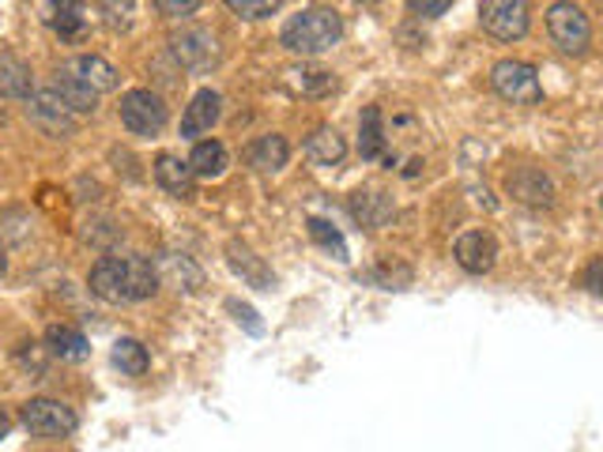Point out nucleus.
I'll use <instances>...</instances> for the list:
<instances>
[{
	"mask_svg": "<svg viewBox=\"0 0 603 452\" xmlns=\"http://www.w3.org/2000/svg\"><path fill=\"white\" fill-rule=\"evenodd\" d=\"M158 272L147 257H102L91 268V290L102 301H144L155 295Z\"/></svg>",
	"mask_w": 603,
	"mask_h": 452,
	"instance_id": "f257e3e1",
	"label": "nucleus"
},
{
	"mask_svg": "<svg viewBox=\"0 0 603 452\" xmlns=\"http://www.w3.org/2000/svg\"><path fill=\"white\" fill-rule=\"evenodd\" d=\"M339 35H344V23L332 8H309V12H298L295 20H287L283 46L291 53H324L339 42Z\"/></svg>",
	"mask_w": 603,
	"mask_h": 452,
	"instance_id": "f03ea898",
	"label": "nucleus"
},
{
	"mask_svg": "<svg viewBox=\"0 0 603 452\" xmlns=\"http://www.w3.org/2000/svg\"><path fill=\"white\" fill-rule=\"evenodd\" d=\"M490 83L513 106H536L543 99V87H539L536 68L525 65V61H498L495 73H490Z\"/></svg>",
	"mask_w": 603,
	"mask_h": 452,
	"instance_id": "7ed1b4c3",
	"label": "nucleus"
},
{
	"mask_svg": "<svg viewBox=\"0 0 603 452\" xmlns=\"http://www.w3.org/2000/svg\"><path fill=\"white\" fill-rule=\"evenodd\" d=\"M479 23L487 35L502 38V42H517L528 35V0H483L479 4Z\"/></svg>",
	"mask_w": 603,
	"mask_h": 452,
	"instance_id": "20e7f679",
	"label": "nucleus"
},
{
	"mask_svg": "<svg viewBox=\"0 0 603 452\" xmlns=\"http://www.w3.org/2000/svg\"><path fill=\"white\" fill-rule=\"evenodd\" d=\"M547 30H551V38H554L559 50H566V53L589 50L592 27H589V20H585L581 8L569 4V0H559V4L547 12Z\"/></svg>",
	"mask_w": 603,
	"mask_h": 452,
	"instance_id": "39448f33",
	"label": "nucleus"
},
{
	"mask_svg": "<svg viewBox=\"0 0 603 452\" xmlns=\"http://www.w3.org/2000/svg\"><path fill=\"white\" fill-rule=\"evenodd\" d=\"M27 117L38 125V129L46 132V137H73L76 132V114L65 106V99H61L57 91H38L27 99Z\"/></svg>",
	"mask_w": 603,
	"mask_h": 452,
	"instance_id": "423d86ee",
	"label": "nucleus"
},
{
	"mask_svg": "<svg viewBox=\"0 0 603 452\" xmlns=\"http://www.w3.org/2000/svg\"><path fill=\"white\" fill-rule=\"evenodd\" d=\"M23 426L35 438H68L76 430V415L61 400H30L23 408Z\"/></svg>",
	"mask_w": 603,
	"mask_h": 452,
	"instance_id": "0eeeda50",
	"label": "nucleus"
},
{
	"mask_svg": "<svg viewBox=\"0 0 603 452\" xmlns=\"http://www.w3.org/2000/svg\"><path fill=\"white\" fill-rule=\"evenodd\" d=\"M121 121H125V129L137 132V137H155L166 125L163 99L151 91H129L121 99Z\"/></svg>",
	"mask_w": 603,
	"mask_h": 452,
	"instance_id": "6e6552de",
	"label": "nucleus"
},
{
	"mask_svg": "<svg viewBox=\"0 0 603 452\" xmlns=\"http://www.w3.org/2000/svg\"><path fill=\"white\" fill-rule=\"evenodd\" d=\"M505 193H510L513 201L528 204V208H551L554 204L551 178H547L543 170H536V166H521V170H513L510 178H505Z\"/></svg>",
	"mask_w": 603,
	"mask_h": 452,
	"instance_id": "1a4fd4ad",
	"label": "nucleus"
},
{
	"mask_svg": "<svg viewBox=\"0 0 603 452\" xmlns=\"http://www.w3.org/2000/svg\"><path fill=\"white\" fill-rule=\"evenodd\" d=\"M452 257H457V264L464 268V272L483 275L495 268L498 245H495V237L483 234V230H467V234L457 242V249H452Z\"/></svg>",
	"mask_w": 603,
	"mask_h": 452,
	"instance_id": "9d476101",
	"label": "nucleus"
},
{
	"mask_svg": "<svg viewBox=\"0 0 603 452\" xmlns=\"http://www.w3.org/2000/svg\"><path fill=\"white\" fill-rule=\"evenodd\" d=\"M174 57L181 61L185 68H193V73H201V68L216 65V38L208 35V30H181L178 38H174Z\"/></svg>",
	"mask_w": 603,
	"mask_h": 452,
	"instance_id": "9b49d317",
	"label": "nucleus"
},
{
	"mask_svg": "<svg viewBox=\"0 0 603 452\" xmlns=\"http://www.w3.org/2000/svg\"><path fill=\"white\" fill-rule=\"evenodd\" d=\"M359 151L362 158H370V163H388L393 166V151H388V140H385V129H381V109L370 106L362 109V121H359Z\"/></svg>",
	"mask_w": 603,
	"mask_h": 452,
	"instance_id": "f8f14e48",
	"label": "nucleus"
},
{
	"mask_svg": "<svg viewBox=\"0 0 603 452\" xmlns=\"http://www.w3.org/2000/svg\"><path fill=\"white\" fill-rule=\"evenodd\" d=\"M155 178H158V185L166 189V193H174V196H181V201H189L193 196V166L189 163H181L178 155H158L155 158Z\"/></svg>",
	"mask_w": 603,
	"mask_h": 452,
	"instance_id": "ddd939ff",
	"label": "nucleus"
},
{
	"mask_svg": "<svg viewBox=\"0 0 603 452\" xmlns=\"http://www.w3.org/2000/svg\"><path fill=\"white\" fill-rule=\"evenodd\" d=\"M216 121H219V94L201 91L189 102L185 117H181V137H201V132H208Z\"/></svg>",
	"mask_w": 603,
	"mask_h": 452,
	"instance_id": "4468645a",
	"label": "nucleus"
},
{
	"mask_svg": "<svg viewBox=\"0 0 603 452\" xmlns=\"http://www.w3.org/2000/svg\"><path fill=\"white\" fill-rule=\"evenodd\" d=\"M57 94L65 99V106L73 109V114H91L94 102H99V91H94L91 83H84V79L73 73V65H65L57 73Z\"/></svg>",
	"mask_w": 603,
	"mask_h": 452,
	"instance_id": "2eb2a0df",
	"label": "nucleus"
},
{
	"mask_svg": "<svg viewBox=\"0 0 603 452\" xmlns=\"http://www.w3.org/2000/svg\"><path fill=\"white\" fill-rule=\"evenodd\" d=\"M0 94L30 99V68L15 53H0Z\"/></svg>",
	"mask_w": 603,
	"mask_h": 452,
	"instance_id": "dca6fc26",
	"label": "nucleus"
},
{
	"mask_svg": "<svg viewBox=\"0 0 603 452\" xmlns=\"http://www.w3.org/2000/svg\"><path fill=\"white\" fill-rule=\"evenodd\" d=\"M46 347H50V354H57V359H65V362L87 359V339H84V332L68 328V324H53V328L46 332Z\"/></svg>",
	"mask_w": 603,
	"mask_h": 452,
	"instance_id": "f3484780",
	"label": "nucleus"
},
{
	"mask_svg": "<svg viewBox=\"0 0 603 452\" xmlns=\"http://www.w3.org/2000/svg\"><path fill=\"white\" fill-rule=\"evenodd\" d=\"M351 216L359 219L367 230H377V227H385L388 216H393V204H388L381 193H355L351 196Z\"/></svg>",
	"mask_w": 603,
	"mask_h": 452,
	"instance_id": "a211bd4d",
	"label": "nucleus"
},
{
	"mask_svg": "<svg viewBox=\"0 0 603 452\" xmlns=\"http://www.w3.org/2000/svg\"><path fill=\"white\" fill-rule=\"evenodd\" d=\"M287 163V140L283 137H260L257 144L249 147V166L260 173H275Z\"/></svg>",
	"mask_w": 603,
	"mask_h": 452,
	"instance_id": "6ab92c4d",
	"label": "nucleus"
},
{
	"mask_svg": "<svg viewBox=\"0 0 603 452\" xmlns=\"http://www.w3.org/2000/svg\"><path fill=\"white\" fill-rule=\"evenodd\" d=\"M73 73L84 79V83H91L94 91H114L117 87V68L110 65V61H102V57H76L73 61Z\"/></svg>",
	"mask_w": 603,
	"mask_h": 452,
	"instance_id": "aec40b11",
	"label": "nucleus"
},
{
	"mask_svg": "<svg viewBox=\"0 0 603 452\" xmlns=\"http://www.w3.org/2000/svg\"><path fill=\"white\" fill-rule=\"evenodd\" d=\"M344 151H347L344 137H339L336 129H317L306 144V155L313 158L317 166H336L339 158H344Z\"/></svg>",
	"mask_w": 603,
	"mask_h": 452,
	"instance_id": "412c9836",
	"label": "nucleus"
},
{
	"mask_svg": "<svg viewBox=\"0 0 603 452\" xmlns=\"http://www.w3.org/2000/svg\"><path fill=\"white\" fill-rule=\"evenodd\" d=\"M196 178H219L227 170V147L219 140H204V144L193 147V158H189Z\"/></svg>",
	"mask_w": 603,
	"mask_h": 452,
	"instance_id": "4be33fe9",
	"label": "nucleus"
},
{
	"mask_svg": "<svg viewBox=\"0 0 603 452\" xmlns=\"http://www.w3.org/2000/svg\"><path fill=\"white\" fill-rule=\"evenodd\" d=\"M50 15H53V30L61 38H76L84 30V0H50Z\"/></svg>",
	"mask_w": 603,
	"mask_h": 452,
	"instance_id": "5701e85b",
	"label": "nucleus"
},
{
	"mask_svg": "<svg viewBox=\"0 0 603 452\" xmlns=\"http://www.w3.org/2000/svg\"><path fill=\"white\" fill-rule=\"evenodd\" d=\"M114 366L121 370L125 377L147 374V351H144V344H137V339H117V344H114Z\"/></svg>",
	"mask_w": 603,
	"mask_h": 452,
	"instance_id": "b1692460",
	"label": "nucleus"
},
{
	"mask_svg": "<svg viewBox=\"0 0 603 452\" xmlns=\"http://www.w3.org/2000/svg\"><path fill=\"white\" fill-rule=\"evenodd\" d=\"M230 264H234V272H242L253 287H268V283H272L265 268H260V260L253 257L249 249H242V245H230Z\"/></svg>",
	"mask_w": 603,
	"mask_h": 452,
	"instance_id": "393cba45",
	"label": "nucleus"
},
{
	"mask_svg": "<svg viewBox=\"0 0 603 452\" xmlns=\"http://www.w3.org/2000/svg\"><path fill=\"white\" fill-rule=\"evenodd\" d=\"M309 234H313L317 245H324L329 253H336V260H347V245H344V237H339V230L332 223H324V219H309Z\"/></svg>",
	"mask_w": 603,
	"mask_h": 452,
	"instance_id": "a878e982",
	"label": "nucleus"
},
{
	"mask_svg": "<svg viewBox=\"0 0 603 452\" xmlns=\"http://www.w3.org/2000/svg\"><path fill=\"white\" fill-rule=\"evenodd\" d=\"M230 8H234L242 20H265V15H272L275 8L283 4V0H227Z\"/></svg>",
	"mask_w": 603,
	"mask_h": 452,
	"instance_id": "bb28decb",
	"label": "nucleus"
},
{
	"mask_svg": "<svg viewBox=\"0 0 603 452\" xmlns=\"http://www.w3.org/2000/svg\"><path fill=\"white\" fill-rule=\"evenodd\" d=\"M155 8L163 15H174V20H181V15H193L196 8H201V0H155Z\"/></svg>",
	"mask_w": 603,
	"mask_h": 452,
	"instance_id": "cd10ccee",
	"label": "nucleus"
},
{
	"mask_svg": "<svg viewBox=\"0 0 603 452\" xmlns=\"http://www.w3.org/2000/svg\"><path fill=\"white\" fill-rule=\"evenodd\" d=\"M449 4H452V0H408L411 12H415V15H426V20H434V15H441Z\"/></svg>",
	"mask_w": 603,
	"mask_h": 452,
	"instance_id": "c85d7f7f",
	"label": "nucleus"
},
{
	"mask_svg": "<svg viewBox=\"0 0 603 452\" xmlns=\"http://www.w3.org/2000/svg\"><path fill=\"white\" fill-rule=\"evenodd\" d=\"M585 287H589L592 295H603V260L589 264V272H585Z\"/></svg>",
	"mask_w": 603,
	"mask_h": 452,
	"instance_id": "c756f323",
	"label": "nucleus"
},
{
	"mask_svg": "<svg viewBox=\"0 0 603 452\" xmlns=\"http://www.w3.org/2000/svg\"><path fill=\"white\" fill-rule=\"evenodd\" d=\"M230 309H234V313H238V321H245V328H249V332H260V324L253 321V317H257V313H253L249 306H230Z\"/></svg>",
	"mask_w": 603,
	"mask_h": 452,
	"instance_id": "7c9ffc66",
	"label": "nucleus"
},
{
	"mask_svg": "<svg viewBox=\"0 0 603 452\" xmlns=\"http://www.w3.org/2000/svg\"><path fill=\"white\" fill-rule=\"evenodd\" d=\"M8 430H12V418H8V411L0 408V438H8Z\"/></svg>",
	"mask_w": 603,
	"mask_h": 452,
	"instance_id": "2f4dec72",
	"label": "nucleus"
},
{
	"mask_svg": "<svg viewBox=\"0 0 603 452\" xmlns=\"http://www.w3.org/2000/svg\"><path fill=\"white\" fill-rule=\"evenodd\" d=\"M8 272V260H4V253H0V275H4Z\"/></svg>",
	"mask_w": 603,
	"mask_h": 452,
	"instance_id": "473e14b6",
	"label": "nucleus"
},
{
	"mask_svg": "<svg viewBox=\"0 0 603 452\" xmlns=\"http://www.w3.org/2000/svg\"><path fill=\"white\" fill-rule=\"evenodd\" d=\"M359 4H381V0H359Z\"/></svg>",
	"mask_w": 603,
	"mask_h": 452,
	"instance_id": "72a5a7b5",
	"label": "nucleus"
},
{
	"mask_svg": "<svg viewBox=\"0 0 603 452\" xmlns=\"http://www.w3.org/2000/svg\"><path fill=\"white\" fill-rule=\"evenodd\" d=\"M0 125H4V106H0Z\"/></svg>",
	"mask_w": 603,
	"mask_h": 452,
	"instance_id": "f704fd0d",
	"label": "nucleus"
},
{
	"mask_svg": "<svg viewBox=\"0 0 603 452\" xmlns=\"http://www.w3.org/2000/svg\"><path fill=\"white\" fill-rule=\"evenodd\" d=\"M600 208H603V201H600Z\"/></svg>",
	"mask_w": 603,
	"mask_h": 452,
	"instance_id": "c9c22d12",
	"label": "nucleus"
}]
</instances>
